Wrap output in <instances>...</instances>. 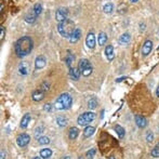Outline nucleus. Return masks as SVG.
<instances>
[{
    "label": "nucleus",
    "mask_w": 159,
    "mask_h": 159,
    "mask_svg": "<svg viewBox=\"0 0 159 159\" xmlns=\"http://www.w3.org/2000/svg\"><path fill=\"white\" fill-rule=\"evenodd\" d=\"M33 50V39L29 36H24L14 43V51L18 58L28 55Z\"/></svg>",
    "instance_id": "f257e3e1"
},
{
    "label": "nucleus",
    "mask_w": 159,
    "mask_h": 159,
    "mask_svg": "<svg viewBox=\"0 0 159 159\" xmlns=\"http://www.w3.org/2000/svg\"><path fill=\"white\" fill-rule=\"evenodd\" d=\"M75 23L71 20H65L63 22L58 23V31L60 33V35L64 37V38H69L71 34L75 31Z\"/></svg>",
    "instance_id": "f03ea898"
},
{
    "label": "nucleus",
    "mask_w": 159,
    "mask_h": 159,
    "mask_svg": "<svg viewBox=\"0 0 159 159\" xmlns=\"http://www.w3.org/2000/svg\"><path fill=\"white\" fill-rule=\"evenodd\" d=\"M73 104V97L68 93H63L56 99V101L54 103V108L58 111H66L68 108H71Z\"/></svg>",
    "instance_id": "7ed1b4c3"
},
{
    "label": "nucleus",
    "mask_w": 159,
    "mask_h": 159,
    "mask_svg": "<svg viewBox=\"0 0 159 159\" xmlns=\"http://www.w3.org/2000/svg\"><path fill=\"white\" fill-rule=\"evenodd\" d=\"M95 113H93V111H86L84 114H81V115L78 117V119H77V122L79 126H88L89 124H91L93 120L95 119Z\"/></svg>",
    "instance_id": "20e7f679"
},
{
    "label": "nucleus",
    "mask_w": 159,
    "mask_h": 159,
    "mask_svg": "<svg viewBox=\"0 0 159 159\" xmlns=\"http://www.w3.org/2000/svg\"><path fill=\"white\" fill-rule=\"evenodd\" d=\"M67 16H68V10L66 8H58L56 11H55V20L58 21V23L63 22L67 20Z\"/></svg>",
    "instance_id": "39448f33"
},
{
    "label": "nucleus",
    "mask_w": 159,
    "mask_h": 159,
    "mask_svg": "<svg viewBox=\"0 0 159 159\" xmlns=\"http://www.w3.org/2000/svg\"><path fill=\"white\" fill-rule=\"evenodd\" d=\"M31 141V137L26 134V133H22L20 134L18 137H16V144H18L20 147H25V146L28 145V143Z\"/></svg>",
    "instance_id": "423d86ee"
},
{
    "label": "nucleus",
    "mask_w": 159,
    "mask_h": 159,
    "mask_svg": "<svg viewBox=\"0 0 159 159\" xmlns=\"http://www.w3.org/2000/svg\"><path fill=\"white\" fill-rule=\"evenodd\" d=\"M95 43H96V39H95V35L93 31H90L88 35H87V38H86V44L89 49H94L95 48Z\"/></svg>",
    "instance_id": "0eeeda50"
},
{
    "label": "nucleus",
    "mask_w": 159,
    "mask_h": 159,
    "mask_svg": "<svg viewBox=\"0 0 159 159\" xmlns=\"http://www.w3.org/2000/svg\"><path fill=\"white\" fill-rule=\"evenodd\" d=\"M29 71H31V66H29L28 62L22 61V62L20 63V65H18V73H20L21 75L26 76L29 74Z\"/></svg>",
    "instance_id": "6e6552de"
},
{
    "label": "nucleus",
    "mask_w": 159,
    "mask_h": 159,
    "mask_svg": "<svg viewBox=\"0 0 159 159\" xmlns=\"http://www.w3.org/2000/svg\"><path fill=\"white\" fill-rule=\"evenodd\" d=\"M152 50H153V41L152 40H146L143 43V47H142V55L147 56L152 52Z\"/></svg>",
    "instance_id": "1a4fd4ad"
},
{
    "label": "nucleus",
    "mask_w": 159,
    "mask_h": 159,
    "mask_svg": "<svg viewBox=\"0 0 159 159\" xmlns=\"http://www.w3.org/2000/svg\"><path fill=\"white\" fill-rule=\"evenodd\" d=\"M134 119H135V124H137V126L140 129H144L146 126H147V119H146L144 116L135 115Z\"/></svg>",
    "instance_id": "9d476101"
},
{
    "label": "nucleus",
    "mask_w": 159,
    "mask_h": 159,
    "mask_svg": "<svg viewBox=\"0 0 159 159\" xmlns=\"http://www.w3.org/2000/svg\"><path fill=\"white\" fill-rule=\"evenodd\" d=\"M44 93L46 92H44L42 89H37V90H35V91L33 92L31 97H33V100L35 102H40L44 99Z\"/></svg>",
    "instance_id": "9b49d317"
},
{
    "label": "nucleus",
    "mask_w": 159,
    "mask_h": 159,
    "mask_svg": "<svg viewBox=\"0 0 159 159\" xmlns=\"http://www.w3.org/2000/svg\"><path fill=\"white\" fill-rule=\"evenodd\" d=\"M46 64H47V60L44 58L43 55H39V56H37L35 60V67L36 69H41V68H43L46 66Z\"/></svg>",
    "instance_id": "f8f14e48"
},
{
    "label": "nucleus",
    "mask_w": 159,
    "mask_h": 159,
    "mask_svg": "<svg viewBox=\"0 0 159 159\" xmlns=\"http://www.w3.org/2000/svg\"><path fill=\"white\" fill-rule=\"evenodd\" d=\"M130 41H131V35H130L129 33H124V34L118 38V42H119L121 46H127V44H129Z\"/></svg>",
    "instance_id": "ddd939ff"
},
{
    "label": "nucleus",
    "mask_w": 159,
    "mask_h": 159,
    "mask_svg": "<svg viewBox=\"0 0 159 159\" xmlns=\"http://www.w3.org/2000/svg\"><path fill=\"white\" fill-rule=\"evenodd\" d=\"M105 55H106V58H107L108 61H113V60H114V58H115V54H114V47H113L111 44L106 46Z\"/></svg>",
    "instance_id": "4468645a"
},
{
    "label": "nucleus",
    "mask_w": 159,
    "mask_h": 159,
    "mask_svg": "<svg viewBox=\"0 0 159 159\" xmlns=\"http://www.w3.org/2000/svg\"><path fill=\"white\" fill-rule=\"evenodd\" d=\"M80 37H81V31H80V28H76L75 31L71 34V36L68 39H69L71 43H76L80 39Z\"/></svg>",
    "instance_id": "2eb2a0df"
},
{
    "label": "nucleus",
    "mask_w": 159,
    "mask_h": 159,
    "mask_svg": "<svg viewBox=\"0 0 159 159\" xmlns=\"http://www.w3.org/2000/svg\"><path fill=\"white\" fill-rule=\"evenodd\" d=\"M31 114H25V115L22 117V120H21V124H20V127L22 129H26L28 127V124L31 122Z\"/></svg>",
    "instance_id": "dca6fc26"
},
{
    "label": "nucleus",
    "mask_w": 159,
    "mask_h": 159,
    "mask_svg": "<svg viewBox=\"0 0 159 159\" xmlns=\"http://www.w3.org/2000/svg\"><path fill=\"white\" fill-rule=\"evenodd\" d=\"M89 66H91V64H90L89 60H87V58H81L79 61V63H78V69L80 71V73H82Z\"/></svg>",
    "instance_id": "f3484780"
},
{
    "label": "nucleus",
    "mask_w": 159,
    "mask_h": 159,
    "mask_svg": "<svg viewBox=\"0 0 159 159\" xmlns=\"http://www.w3.org/2000/svg\"><path fill=\"white\" fill-rule=\"evenodd\" d=\"M80 75H81V73H80V71L78 69V67H77V68H76V67L69 68V76H71V78L73 80H78Z\"/></svg>",
    "instance_id": "a211bd4d"
},
{
    "label": "nucleus",
    "mask_w": 159,
    "mask_h": 159,
    "mask_svg": "<svg viewBox=\"0 0 159 159\" xmlns=\"http://www.w3.org/2000/svg\"><path fill=\"white\" fill-rule=\"evenodd\" d=\"M106 41H107V35H106V33L100 31L99 35H97V43H99V46L100 47L104 46L106 43Z\"/></svg>",
    "instance_id": "6ab92c4d"
},
{
    "label": "nucleus",
    "mask_w": 159,
    "mask_h": 159,
    "mask_svg": "<svg viewBox=\"0 0 159 159\" xmlns=\"http://www.w3.org/2000/svg\"><path fill=\"white\" fill-rule=\"evenodd\" d=\"M79 129L76 128V127H71L69 130H68V137L71 139V140H76L78 135H79Z\"/></svg>",
    "instance_id": "aec40b11"
},
{
    "label": "nucleus",
    "mask_w": 159,
    "mask_h": 159,
    "mask_svg": "<svg viewBox=\"0 0 159 159\" xmlns=\"http://www.w3.org/2000/svg\"><path fill=\"white\" fill-rule=\"evenodd\" d=\"M52 156V149L50 148H42L40 150V157L42 159H49Z\"/></svg>",
    "instance_id": "412c9836"
},
{
    "label": "nucleus",
    "mask_w": 159,
    "mask_h": 159,
    "mask_svg": "<svg viewBox=\"0 0 159 159\" xmlns=\"http://www.w3.org/2000/svg\"><path fill=\"white\" fill-rule=\"evenodd\" d=\"M94 132H95V128H94V127H91V126H88V127H86V129L84 130V137H90L91 135H93V133Z\"/></svg>",
    "instance_id": "4be33fe9"
},
{
    "label": "nucleus",
    "mask_w": 159,
    "mask_h": 159,
    "mask_svg": "<svg viewBox=\"0 0 159 159\" xmlns=\"http://www.w3.org/2000/svg\"><path fill=\"white\" fill-rule=\"evenodd\" d=\"M74 61H75L74 54H71V52H68V54H67L66 58H65V63H66V65L68 68H71V64L74 63Z\"/></svg>",
    "instance_id": "5701e85b"
},
{
    "label": "nucleus",
    "mask_w": 159,
    "mask_h": 159,
    "mask_svg": "<svg viewBox=\"0 0 159 159\" xmlns=\"http://www.w3.org/2000/svg\"><path fill=\"white\" fill-rule=\"evenodd\" d=\"M103 11H104V13H106V14H111L113 13V11H114V5H113L111 2L105 3L104 7H103Z\"/></svg>",
    "instance_id": "b1692460"
},
{
    "label": "nucleus",
    "mask_w": 159,
    "mask_h": 159,
    "mask_svg": "<svg viewBox=\"0 0 159 159\" xmlns=\"http://www.w3.org/2000/svg\"><path fill=\"white\" fill-rule=\"evenodd\" d=\"M56 124L60 127H65L68 124V119H67L65 116H58V118H56Z\"/></svg>",
    "instance_id": "393cba45"
},
{
    "label": "nucleus",
    "mask_w": 159,
    "mask_h": 159,
    "mask_svg": "<svg viewBox=\"0 0 159 159\" xmlns=\"http://www.w3.org/2000/svg\"><path fill=\"white\" fill-rule=\"evenodd\" d=\"M36 20H37V15L35 13H28L25 16V21L28 24H34L36 22Z\"/></svg>",
    "instance_id": "a878e982"
},
{
    "label": "nucleus",
    "mask_w": 159,
    "mask_h": 159,
    "mask_svg": "<svg viewBox=\"0 0 159 159\" xmlns=\"http://www.w3.org/2000/svg\"><path fill=\"white\" fill-rule=\"evenodd\" d=\"M115 131L116 133H117V135L120 137V139H124V129L121 127V126H119V124H117V126H115Z\"/></svg>",
    "instance_id": "bb28decb"
},
{
    "label": "nucleus",
    "mask_w": 159,
    "mask_h": 159,
    "mask_svg": "<svg viewBox=\"0 0 159 159\" xmlns=\"http://www.w3.org/2000/svg\"><path fill=\"white\" fill-rule=\"evenodd\" d=\"M96 107H97V100L93 97V99H91L88 102V108L89 109H95Z\"/></svg>",
    "instance_id": "cd10ccee"
},
{
    "label": "nucleus",
    "mask_w": 159,
    "mask_h": 159,
    "mask_svg": "<svg viewBox=\"0 0 159 159\" xmlns=\"http://www.w3.org/2000/svg\"><path fill=\"white\" fill-rule=\"evenodd\" d=\"M150 155H152L154 158H159V143H157V144L154 146V148L152 149Z\"/></svg>",
    "instance_id": "c85d7f7f"
},
{
    "label": "nucleus",
    "mask_w": 159,
    "mask_h": 159,
    "mask_svg": "<svg viewBox=\"0 0 159 159\" xmlns=\"http://www.w3.org/2000/svg\"><path fill=\"white\" fill-rule=\"evenodd\" d=\"M41 12H42V5L41 3H36L34 5V13L38 16L39 14H41Z\"/></svg>",
    "instance_id": "c756f323"
},
{
    "label": "nucleus",
    "mask_w": 159,
    "mask_h": 159,
    "mask_svg": "<svg viewBox=\"0 0 159 159\" xmlns=\"http://www.w3.org/2000/svg\"><path fill=\"white\" fill-rule=\"evenodd\" d=\"M38 142H39L40 145H47L50 143V139L47 137H38Z\"/></svg>",
    "instance_id": "7c9ffc66"
},
{
    "label": "nucleus",
    "mask_w": 159,
    "mask_h": 159,
    "mask_svg": "<svg viewBox=\"0 0 159 159\" xmlns=\"http://www.w3.org/2000/svg\"><path fill=\"white\" fill-rule=\"evenodd\" d=\"M95 153H96V150L94 149V148L88 150V152L86 153V158H87V159H93V157H94Z\"/></svg>",
    "instance_id": "2f4dec72"
},
{
    "label": "nucleus",
    "mask_w": 159,
    "mask_h": 159,
    "mask_svg": "<svg viewBox=\"0 0 159 159\" xmlns=\"http://www.w3.org/2000/svg\"><path fill=\"white\" fill-rule=\"evenodd\" d=\"M91 73H92V66H89L88 68H86V69L81 73V75L84 76V77H88V76L91 75Z\"/></svg>",
    "instance_id": "473e14b6"
},
{
    "label": "nucleus",
    "mask_w": 159,
    "mask_h": 159,
    "mask_svg": "<svg viewBox=\"0 0 159 159\" xmlns=\"http://www.w3.org/2000/svg\"><path fill=\"white\" fill-rule=\"evenodd\" d=\"M153 140H154V133L152 131H147V133H146V141L150 143V142H153Z\"/></svg>",
    "instance_id": "72a5a7b5"
},
{
    "label": "nucleus",
    "mask_w": 159,
    "mask_h": 159,
    "mask_svg": "<svg viewBox=\"0 0 159 159\" xmlns=\"http://www.w3.org/2000/svg\"><path fill=\"white\" fill-rule=\"evenodd\" d=\"M42 132H43V127H42V126H40V127H38V128L35 130V135H36V137L38 139V134H41Z\"/></svg>",
    "instance_id": "f704fd0d"
},
{
    "label": "nucleus",
    "mask_w": 159,
    "mask_h": 159,
    "mask_svg": "<svg viewBox=\"0 0 159 159\" xmlns=\"http://www.w3.org/2000/svg\"><path fill=\"white\" fill-rule=\"evenodd\" d=\"M49 87H50V84H48V82H43V84H41V87H40V89H42L44 92H47L49 90Z\"/></svg>",
    "instance_id": "c9c22d12"
},
{
    "label": "nucleus",
    "mask_w": 159,
    "mask_h": 159,
    "mask_svg": "<svg viewBox=\"0 0 159 159\" xmlns=\"http://www.w3.org/2000/svg\"><path fill=\"white\" fill-rule=\"evenodd\" d=\"M1 29V33H0V40H1V42H2V40H3V38H5V27L3 26H1L0 27Z\"/></svg>",
    "instance_id": "e433bc0d"
},
{
    "label": "nucleus",
    "mask_w": 159,
    "mask_h": 159,
    "mask_svg": "<svg viewBox=\"0 0 159 159\" xmlns=\"http://www.w3.org/2000/svg\"><path fill=\"white\" fill-rule=\"evenodd\" d=\"M44 111H52V104H50V103L46 104V105H44Z\"/></svg>",
    "instance_id": "4c0bfd02"
},
{
    "label": "nucleus",
    "mask_w": 159,
    "mask_h": 159,
    "mask_svg": "<svg viewBox=\"0 0 159 159\" xmlns=\"http://www.w3.org/2000/svg\"><path fill=\"white\" fill-rule=\"evenodd\" d=\"M0 159H5V149L0 150Z\"/></svg>",
    "instance_id": "58836bf2"
},
{
    "label": "nucleus",
    "mask_w": 159,
    "mask_h": 159,
    "mask_svg": "<svg viewBox=\"0 0 159 159\" xmlns=\"http://www.w3.org/2000/svg\"><path fill=\"white\" fill-rule=\"evenodd\" d=\"M145 27H146L145 23H140V31H145Z\"/></svg>",
    "instance_id": "ea45409f"
},
{
    "label": "nucleus",
    "mask_w": 159,
    "mask_h": 159,
    "mask_svg": "<svg viewBox=\"0 0 159 159\" xmlns=\"http://www.w3.org/2000/svg\"><path fill=\"white\" fill-rule=\"evenodd\" d=\"M156 95L159 97V86L157 87V90H156Z\"/></svg>",
    "instance_id": "a19ab883"
},
{
    "label": "nucleus",
    "mask_w": 159,
    "mask_h": 159,
    "mask_svg": "<svg viewBox=\"0 0 159 159\" xmlns=\"http://www.w3.org/2000/svg\"><path fill=\"white\" fill-rule=\"evenodd\" d=\"M137 1H139V0H130V2H131V3H137Z\"/></svg>",
    "instance_id": "79ce46f5"
},
{
    "label": "nucleus",
    "mask_w": 159,
    "mask_h": 159,
    "mask_svg": "<svg viewBox=\"0 0 159 159\" xmlns=\"http://www.w3.org/2000/svg\"><path fill=\"white\" fill-rule=\"evenodd\" d=\"M108 159H116V158H115V157H114V156H111V157H109V158H108Z\"/></svg>",
    "instance_id": "37998d69"
},
{
    "label": "nucleus",
    "mask_w": 159,
    "mask_h": 159,
    "mask_svg": "<svg viewBox=\"0 0 159 159\" xmlns=\"http://www.w3.org/2000/svg\"><path fill=\"white\" fill-rule=\"evenodd\" d=\"M33 159H41V158H39V157H34Z\"/></svg>",
    "instance_id": "c03bdc74"
},
{
    "label": "nucleus",
    "mask_w": 159,
    "mask_h": 159,
    "mask_svg": "<svg viewBox=\"0 0 159 159\" xmlns=\"http://www.w3.org/2000/svg\"><path fill=\"white\" fill-rule=\"evenodd\" d=\"M64 159H71V158H69V157L67 156V157H64Z\"/></svg>",
    "instance_id": "a18cd8bd"
},
{
    "label": "nucleus",
    "mask_w": 159,
    "mask_h": 159,
    "mask_svg": "<svg viewBox=\"0 0 159 159\" xmlns=\"http://www.w3.org/2000/svg\"><path fill=\"white\" fill-rule=\"evenodd\" d=\"M78 159H84V158H82V157H79V158H78Z\"/></svg>",
    "instance_id": "49530a36"
}]
</instances>
